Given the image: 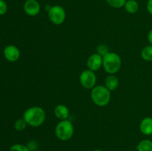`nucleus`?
Segmentation results:
<instances>
[{
    "label": "nucleus",
    "mask_w": 152,
    "mask_h": 151,
    "mask_svg": "<svg viewBox=\"0 0 152 151\" xmlns=\"http://www.w3.org/2000/svg\"><path fill=\"white\" fill-rule=\"evenodd\" d=\"M23 118L25 120L28 125L34 127H39L45 121L46 113L41 107H31L25 111Z\"/></svg>",
    "instance_id": "obj_1"
},
{
    "label": "nucleus",
    "mask_w": 152,
    "mask_h": 151,
    "mask_svg": "<svg viewBox=\"0 0 152 151\" xmlns=\"http://www.w3.org/2000/svg\"><path fill=\"white\" fill-rule=\"evenodd\" d=\"M111 91L105 85L95 86L91 89V98L94 103L99 107H105L111 101Z\"/></svg>",
    "instance_id": "obj_2"
},
{
    "label": "nucleus",
    "mask_w": 152,
    "mask_h": 151,
    "mask_svg": "<svg viewBox=\"0 0 152 151\" xmlns=\"http://www.w3.org/2000/svg\"><path fill=\"white\" fill-rule=\"evenodd\" d=\"M122 60L120 56L114 52H108L102 56V67L108 74L117 73L121 68Z\"/></svg>",
    "instance_id": "obj_3"
},
{
    "label": "nucleus",
    "mask_w": 152,
    "mask_h": 151,
    "mask_svg": "<svg viewBox=\"0 0 152 151\" xmlns=\"http://www.w3.org/2000/svg\"><path fill=\"white\" fill-rule=\"evenodd\" d=\"M74 127L72 122L68 119L62 120L56 124L55 127L56 136L61 141H68L73 137Z\"/></svg>",
    "instance_id": "obj_4"
},
{
    "label": "nucleus",
    "mask_w": 152,
    "mask_h": 151,
    "mask_svg": "<svg viewBox=\"0 0 152 151\" xmlns=\"http://www.w3.org/2000/svg\"><path fill=\"white\" fill-rule=\"evenodd\" d=\"M48 15L50 22L56 25H60L65 22L66 12L60 5H53L48 11Z\"/></svg>",
    "instance_id": "obj_5"
},
{
    "label": "nucleus",
    "mask_w": 152,
    "mask_h": 151,
    "mask_svg": "<svg viewBox=\"0 0 152 151\" xmlns=\"http://www.w3.org/2000/svg\"><path fill=\"white\" fill-rule=\"evenodd\" d=\"M80 84L86 89H92L96 86V76L91 70H85L80 75Z\"/></svg>",
    "instance_id": "obj_6"
},
{
    "label": "nucleus",
    "mask_w": 152,
    "mask_h": 151,
    "mask_svg": "<svg viewBox=\"0 0 152 151\" xmlns=\"http://www.w3.org/2000/svg\"><path fill=\"white\" fill-rule=\"evenodd\" d=\"M24 10L29 16H36L40 13L41 6L37 0H27L24 4Z\"/></svg>",
    "instance_id": "obj_7"
},
{
    "label": "nucleus",
    "mask_w": 152,
    "mask_h": 151,
    "mask_svg": "<svg viewBox=\"0 0 152 151\" xmlns=\"http://www.w3.org/2000/svg\"><path fill=\"white\" fill-rule=\"evenodd\" d=\"M4 56L9 62H14L19 60L20 57V51L16 46L13 44H9L4 49Z\"/></svg>",
    "instance_id": "obj_8"
},
{
    "label": "nucleus",
    "mask_w": 152,
    "mask_h": 151,
    "mask_svg": "<svg viewBox=\"0 0 152 151\" xmlns=\"http://www.w3.org/2000/svg\"><path fill=\"white\" fill-rule=\"evenodd\" d=\"M87 67L89 70L96 72L102 67V56L99 53H94L87 60Z\"/></svg>",
    "instance_id": "obj_9"
},
{
    "label": "nucleus",
    "mask_w": 152,
    "mask_h": 151,
    "mask_svg": "<svg viewBox=\"0 0 152 151\" xmlns=\"http://www.w3.org/2000/svg\"><path fill=\"white\" fill-rule=\"evenodd\" d=\"M54 115L56 118L62 120L68 119L70 115V111L68 107L65 106V105H58L55 107L54 108Z\"/></svg>",
    "instance_id": "obj_10"
},
{
    "label": "nucleus",
    "mask_w": 152,
    "mask_h": 151,
    "mask_svg": "<svg viewBox=\"0 0 152 151\" xmlns=\"http://www.w3.org/2000/svg\"><path fill=\"white\" fill-rule=\"evenodd\" d=\"M140 130L145 136L152 135V117H145L141 121Z\"/></svg>",
    "instance_id": "obj_11"
},
{
    "label": "nucleus",
    "mask_w": 152,
    "mask_h": 151,
    "mask_svg": "<svg viewBox=\"0 0 152 151\" xmlns=\"http://www.w3.org/2000/svg\"><path fill=\"white\" fill-rule=\"evenodd\" d=\"M119 85V79L116 76L111 75L105 78V86L110 90V91H114L117 88Z\"/></svg>",
    "instance_id": "obj_12"
},
{
    "label": "nucleus",
    "mask_w": 152,
    "mask_h": 151,
    "mask_svg": "<svg viewBox=\"0 0 152 151\" xmlns=\"http://www.w3.org/2000/svg\"><path fill=\"white\" fill-rule=\"evenodd\" d=\"M124 7L128 13L134 14L139 10V4L136 0H127Z\"/></svg>",
    "instance_id": "obj_13"
},
{
    "label": "nucleus",
    "mask_w": 152,
    "mask_h": 151,
    "mask_svg": "<svg viewBox=\"0 0 152 151\" xmlns=\"http://www.w3.org/2000/svg\"><path fill=\"white\" fill-rule=\"evenodd\" d=\"M137 151H152V141L149 139H144L137 146Z\"/></svg>",
    "instance_id": "obj_14"
},
{
    "label": "nucleus",
    "mask_w": 152,
    "mask_h": 151,
    "mask_svg": "<svg viewBox=\"0 0 152 151\" xmlns=\"http://www.w3.org/2000/svg\"><path fill=\"white\" fill-rule=\"evenodd\" d=\"M142 58L147 62H152V45L145 46L141 52Z\"/></svg>",
    "instance_id": "obj_15"
},
{
    "label": "nucleus",
    "mask_w": 152,
    "mask_h": 151,
    "mask_svg": "<svg viewBox=\"0 0 152 151\" xmlns=\"http://www.w3.org/2000/svg\"><path fill=\"white\" fill-rule=\"evenodd\" d=\"M127 0H106L108 5L114 8H121L124 7Z\"/></svg>",
    "instance_id": "obj_16"
},
{
    "label": "nucleus",
    "mask_w": 152,
    "mask_h": 151,
    "mask_svg": "<svg viewBox=\"0 0 152 151\" xmlns=\"http://www.w3.org/2000/svg\"><path fill=\"white\" fill-rule=\"evenodd\" d=\"M27 125H28V124L25 121V120L24 118H20V119H18L15 121L14 128L17 131H23L25 130Z\"/></svg>",
    "instance_id": "obj_17"
},
{
    "label": "nucleus",
    "mask_w": 152,
    "mask_h": 151,
    "mask_svg": "<svg viewBox=\"0 0 152 151\" xmlns=\"http://www.w3.org/2000/svg\"><path fill=\"white\" fill-rule=\"evenodd\" d=\"M10 151H30L27 145L22 144H16L11 146L10 148Z\"/></svg>",
    "instance_id": "obj_18"
},
{
    "label": "nucleus",
    "mask_w": 152,
    "mask_h": 151,
    "mask_svg": "<svg viewBox=\"0 0 152 151\" xmlns=\"http://www.w3.org/2000/svg\"><path fill=\"white\" fill-rule=\"evenodd\" d=\"M27 147H28V149L30 150V151H35L37 150L39 147V143L36 140H31L28 142L27 144Z\"/></svg>",
    "instance_id": "obj_19"
},
{
    "label": "nucleus",
    "mask_w": 152,
    "mask_h": 151,
    "mask_svg": "<svg viewBox=\"0 0 152 151\" xmlns=\"http://www.w3.org/2000/svg\"><path fill=\"white\" fill-rule=\"evenodd\" d=\"M108 47L105 45H103V44H101V45H99L97 47V53H99V55H101L102 56H105L107 53H108Z\"/></svg>",
    "instance_id": "obj_20"
},
{
    "label": "nucleus",
    "mask_w": 152,
    "mask_h": 151,
    "mask_svg": "<svg viewBox=\"0 0 152 151\" xmlns=\"http://www.w3.org/2000/svg\"><path fill=\"white\" fill-rule=\"evenodd\" d=\"M7 10V6L4 0H0V15L5 14Z\"/></svg>",
    "instance_id": "obj_21"
},
{
    "label": "nucleus",
    "mask_w": 152,
    "mask_h": 151,
    "mask_svg": "<svg viewBox=\"0 0 152 151\" xmlns=\"http://www.w3.org/2000/svg\"><path fill=\"white\" fill-rule=\"evenodd\" d=\"M147 10L152 16V0H148L147 3Z\"/></svg>",
    "instance_id": "obj_22"
},
{
    "label": "nucleus",
    "mask_w": 152,
    "mask_h": 151,
    "mask_svg": "<svg viewBox=\"0 0 152 151\" xmlns=\"http://www.w3.org/2000/svg\"><path fill=\"white\" fill-rule=\"evenodd\" d=\"M148 40L150 44H151V45H152V29L149 31L148 34Z\"/></svg>",
    "instance_id": "obj_23"
},
{
    "label": "nucleus",
    "mask_w": 152,
    "mask_h": 151,
    "mask_svg": "<svg viewBox=\"0 0 152 151\" xmlns=\"http://www.w3.org/2000/svg\"><path fill=\"white\" fill-rule=\"evenodd\" d=\"M94 151H102V150H94Z\"/></svg>",
    "instance_id": "obj_24"
},
{
    "label": "nucleus",
    "mask_w": 152,
    "mask_h": 151,
    "mask_svg": "<svg viewBox=\"0 0 152 151\" xmlns=\"http://www.w3.org/2000/svg\"><path fill=\"white\" fill-rule=\"evenodd\" d=\"M35 151H39V150H35Z\"/></svg>",
    "instance_id": "obj_25"
}]
</instances>
